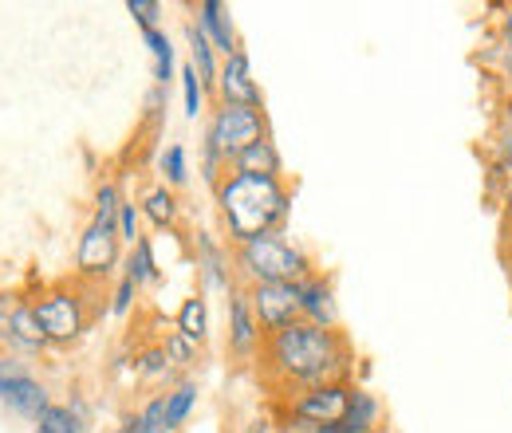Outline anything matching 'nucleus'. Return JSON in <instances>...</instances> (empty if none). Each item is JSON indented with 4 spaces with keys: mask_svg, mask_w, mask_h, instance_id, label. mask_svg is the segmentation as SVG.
<instances>
[{
    "mask_svg": "<svg viewBox=\"0 0 512 433\" xmlns=\"http://www.w3.org/2000/svg\"><path fill=\"white\" fill-rule=\"evenodd\" d=\"M190 48H193V71L201 75V83H217V63H213V44H209V36L197 28V24H190Z\"/></svg>",
    "mask_w": 512,
    "mask_h": 433,
    "instance_id": "nucleus-18",
    "label": "nucleus"
},
{
    "mask_svg": "<svg viewBox=\"0 0 512 433\" xmlns=\"http://www.w3.org/2000/svg\"><path fill=\"white\" fill-rule=\"evenodd\" d=\"M142 426H146V433H170L166 430V398H154L142 410Z\"/></svg>",
    "mask_w": 512,
    "mask_h": 433,
    "instance_id": "nucleus-28",
    "label": "nucleus"
},
{
    "mask_svg": "<svg viewBox=\"0 0 512 433\" xmlns=\"http://www.w3.org/2000/svg\"><path fill=\"white\" fill-rule=\"evenodd\" d=\"M205 142H213L221 158H237L253 142H264V115H260V107H233V103H225L217 111L213 126H209Z\"/></svg>",
    "mask_w": 512,
    "mask_h": 433,
    "instance_id": "nucleus-4",
    "label": "nucleus"
},
{
    "mask_svg": "<svg viewBox=\"0 0 512 433\" xmlns=\"http://www.w3.org/2000/svg\"><path fill=\"white\" fill-rule=\"evenodd\" d=\"M178 331L190 339V343H205V331H209V315H205V300L190 296L182 311H178Z\"/></svg>",
    "mask_w": 512,
    "mask_h": 433,
    "instance_id": "nucleus-17",
    "label": "nucleus"
},
{
    "mask_svg": "<svg viewBox=\"0 0 512 433\" xmlns=\"http://www.w3.org/2000/svg\"><path fill=\"white\" fill-rule=\"evenodd\" d=\"M509 205H512V193H509Z\"/></svg>",
    "mask_w": 512,
    "mask_h": 433,
    "instance_id": "nucleus-37",
    "label": "nucleus"
},
{
    "mask_svg": "<svg viewBox=\"0 0 512 433\" xmlns=\"http://www.w3.org/2000/svg\"><path fill=\"white\" fill-rule=\"evenodd\" d=\"M197 248H201V260H205V276H209V284L225 288V284H229V272H225V260H221L217 245H213V241L201 233V237H197Z\"/></svg>",
    "mask_w": 512,
    "mask_h": 433,
    "instance_id": "nucleus-22",
    "label": "nucleus"
},
{
    "mask_svg": "<svg viewBox=\"0 0 512 433\" xmlns=\"http://www.w3.org/2000/svg\"><path fill=\"white\" fill-rule=\"evenodd\" d=\"M32 311H36L48 343H71L83 331V311H79V300L71 292H52V296H44Z\"/></svg>",
    "mask_w": 512,
    "mask_h": 433,
    "instance_id": "nucleus-8",
    "label": "nucleus"
},
{
    "mask_svg": "<svg viewBox=\"0 0 512 433\" xmlns=\"http://www.w3.org/2000/svg\"><path fill=\"white\" fill-rule=\"evenodd\" d=\"M193 347H197V343H190L182 331H174V335L166 339V347H162V351H166V359H170V363H190Z\"/></svg>",
    "mask_w": 512,
    "mask_h": 433,
    "instance_id": "nucleus-27",
    "label": "nucleus"
},
{
    "mask_svg": "<svg viewBox=\"0 0 512 433\" xmlns=\"http://www.w3.org/2000/svg\"><path fill=\"white\" fill-rule=\"evenodd\" d=\"M193 398H197V390H193L190 382L178 386L174 394H166V430H178L186 422V414L193 410Z\"/></svg>",
    "mask_w": 512,
    "mask_h": 433,
    "instance_id": "nucleus-21",
    "label": "nucleus"
},
{
    "mask_svg": "<svg viewBox=\"0 0 512 433\" xmlns=\"http://www.w3.org/2000/svg\"><path fill=\"white\" fill-rule=\"evenodd\" d=\"M256 343H260V323L253 315V300L245 292H237L229 304V347L237 355H253Z\"/></svg>",
    "mask_w": 512,
    "mask_h": 433,
    "instance_id": "nucleus-11",
    "label": "nucleus"
},
{
    "mask_svg": "<svg viewBox=\"0 0 512 433\" xmlns=\"http://www.w3.org/2000/svg\"><path fill=\"white\" fill-rule=\"evenodd\" d=\"M20 374H24V371H20L16 363H0V394H4V390H8V386L20 378Z\"/></svg>",
    "mask_w": 512,
    "mask_h": 433,
    "instance_id": "nucleus-33",
    "label": "nucleus"
},
{
    "mask_svg": "<svg viewBox=\"0 0 512 433\" xmlns=\"http://www.w3.org/2000/svg\"><path fill=\"white\" fill-rule=\"evenodd\" d=\"M182 91H186V115L197 119V111H201V79H197V71L190 67H182Z\"/></svg>",
    "mask_w": 512,
    "mask_h": 433,
    "instance_id": "nucleus-25",
    "label": "nucleus"
},
{
    "mask_svg": "<svg viewBox=\"0 0 512 433\" xmlns=\"http://www.w3.org/2000/svg\"><path fill=\"white\" fill-rule=\"evenodd\" d=\"M253 300V315L256 323L272 335L288 323H300L304 319V308H300V284H256L249 292Z\"/></svg>",
    "mask_w": 512,
    "mask_h": 433,
    "instance_id": "nucleus-6",
    "label": "nucleus"
},
{
    "mask_svg": "<svg viewBox=\"0 0 512 433\" xmlns=\"http://www.w3.org/2000/svg\"><path fill=\"white\" fill-rule=\"evenodd\" d=\"M233 166H237V174L276 178V174H280V154H276V146L264 138V142H253L249 150H241V154L233 158Z\"/></svg>",
    "mask_w": 512,
    "mask_h": 433,
    "instance_id": "nucleus-15",
    "label": "nucleus"
},
{
    "mask_svg": "<svg viewBox=\"0 0 512 433\" xmlns=\"http://www.w3.org/2000/svg\"><path fill=\"white\" fill-rule=\"evenodd\" d=\"M505 40H509V48H512V12L505 16Z\"/></svg>",
    "mask_w": 512,
    "mask_h": 433,
    "instance_id": "nucleus-36",
    "label": "nucleus"
},
{
    "mask_svg": "<svg viewBox=\"0 0 512 433\" xmlns=\"http://www.w3.org/2000/svg\"><path fill=\"white\" fill-rule=\"evenodd\" d=\"M300 308L308 323L331 327L335 323V304H331V288L323 280H300Z\"/></svg>",
    "mask_w": 512,
    "mask_h": 433,
    "instance_id": "nucleus-14",
    "label": "nucleus"
},
{
    "mask_svg": "<svg viewBox=\"0 0 512 433\" xmlns=\"http://www.w3.org/2000/svg\"><path fill=\"white\" fill-rule=\"evenodd\" d=\"M501 174L512 182V134L505 138V146H501Z\"/></svg>",
    "mask_w": 512,
    "mask_h": 433,
    "instance_id": "nucleus-34",
    "label": "nucleus"
},
{
    "mask_svg": "<svg viewBox=\"0 0 512 433\" xmlns=\"http://www.w3.org/2000/svg\"><path fill=\"white\" fill-rule=\"evenodd\" d=\"M134 288H138V284H134L130 276H123V284H119V296H115V311H119V315L130 308V296H134Z\"/></svg>",
    "mask_w": 512,
    "mask_h": 433,
    "instance_id": "nucleus-32",
    "label": "nucleus"
},
{
    "mask_svg": "<svg viewBox=\"0 0 512 433\" xmlns=\"http://www.w3.org/2000/svg\"><path fill=\"white\" fill-rule=\"evenodd\" d=\"M237 268L245 280L256 284H300L308 272V260L300 248H292L284 237H256L237 248Z\"/></svg>",
    "mask_w": 512,
    "mask_h": 433,
    "instance_id": "nucleus-3",
    "label": "nucleus"
},
{
    "mask_svg": "<svg viewBox=\"0 0 512 433\" xmlns=\"http://www.w3.org/2000/svg\"><path fill=\"white\" fill-rule=\"evenodd\" d=\"M79 272L87 276H107L119 260V225L111 221H91L87 233L79 237Z\"/></svg>",
    "mask_w": 512,
    "mask_h": 433,
    "instance_id": "nucleus-7",
    "label": "nucleus"
},
{
    "mask_svg": "<svg viewBox=\"0 0 512 433\" xmlns=\"http://www.w3.org/2000/svg\"><path fill=\"white\" fill-rule=\"evenodd\" d=\"M4 335H8L16 347H24V351H40V347L48 343V335H44V327H40V319H36V311L32 308L8 311V319H4Z\"/></svg>",
    "mask_w": 512,
    "mask_h": 433,
    "instance_id": "nucleus-13",
    "label": "nucleus"
},
{
    "mask_svg": "<svg viewBox=\"0 0 512 433\" xmlns=\"http://www.w3.org/2000/svg\"><path fill=\"white\" fill-rule=\"evenodd\" d=\"M142 213H146L158 229H166V225H174V217H178V201H174L170 189H150L146 201H142Z\"/></svg>",
    "mask_w": 512,
    "mask_h": 433,
    "instance_id": "nucleus-19",
    "label": "nucleus"
},
{
    "mask_svg": "<svg viewBox=\"0 0 512 433\" xmlns=\"http://www.w3.org/2000/svg\"><path fill=\"white\" fill-rule=\"evenodd\" d=\"M142 363H146V374H162L170 359H166V351L158 347V351H146V355H142Z\"/></svg>",
    "mask_w": 512,
    "mask_h": 433,
    "instance_id": "nucleus-31",
    "label": "nucleus"
},
{
    "mask_svg": "<svg viewBox=\"0 0 512 433\" xmlns=\"http://www.w3.org/2000/svg\"><path fill=\"white\" fill-rule=\"evenodd\" d=\"M127 276L134 284H146V280H154L158 276V268H154V256H150V241H134V256H130V268Z\"/></svg>",
    "mask_w": 512,
    "mask_h": 433,
    "instance_id": "nucleus-23",
    "label": "nucleus"
},
{
    "mask_svg": "<svg viewBox=\"0 0 512 433\" xmlns=\"http://www.w3.org/2000/svg\"><path fill=\"white\" fill-rule=\"evenodd\" d=\"M119 237H127V241H138V209L123 201V209H119Z\"/></svg>",
    "mask_w": 512,
    "mask_h": 433,
    "instance_id": "nucleus-30",
    "label": "nucleus"
},
{
    "mask_svg": "<svg viewBox=\"0 0 512 433\" xmlns=\"http://www.w3.org/2000/svg\"><path fill=\"white\" fill-rule=\"evenodd\" d=\"M217 91L233 107H260V87L253 83V71H249V56L245 52H233L225 60L221 75H217Z\"/></svg>",
    "mask_w": 512,
    "mask_h": 433,
    "instance_id": "nucleus-9",
    "label": "nucleus"
},
{
    "mask_svg": "<svg viewBox=\"0 0 512 433\" xmlns=\"http://www.w3.org/2000/svg\"><path fill=\"white\" fill-rule=\"evenodd\" d=\"M0 398H4L16 414H24V418H40V414L48 410V394H44V386H40L36 378H28V374H20Z\"/></svg>",
    "mask_w": 512,
    "mask_h": 433,
    "instance_id": "nucleus-12",
    "label": "nucleus"
},
{
    "mask_svg": "<svg viewBox=\"0 0 512 433\" xmlns=\"http://www.w3.org/2000/svg\"><path fill=\"white\" fill-rule=\"evenodd\" d=\"M268 367L280 374L284 382H296V386H327V382H339L343 363H347V351H343V339L320 327V323H288L280 331L268 335Z\"/></svg>",
    "mask_w": 512,
    "mask_h": 433,
    "instance_id": "nucleus-1",
    "label": "nucleus"
},
{
    "mask_svg": "<svg viewBox=\"0 0 512 433\" xmlns=\"http://www.w3.org/2000/svg\"><path fill=\"white\" fill-rule=\"evenodd\" d=\"M36 422H40V426H36L40 433H79L75 414H71V410H64V406H48V410H44Z\"/></svg>",
    "mask_w": 512,
    "mask_h": 433,
    "instance_id": "nucleus-24",
    "label": "nucleus"
},
{
    "mask_svg": "<svg viewBox=\"0 0 512 433\" xmlns=\"http://www.w3.org/2000/svg\"><path fill=\"white\" fill-rule=\"evenodd\" d=\"M375 418H379V402L367 390H355L351 410L343 414V422L335 426V433H371L375 430Z\"/></svg>",
    "mask_w": 512,
    "mask_h": 433,
    "instance_id": "nucleus-16",
    "label": "nucleus"
},
{
    "mask_svg": "<svg viewBox=\"0 0 512 433\" xmlns=\"http://www.w3.org/2000/svg\"><path fill=\"white\" fill-rule=\"evenodd\" d=\"M351 398H355V386H347V382L312 386L308 394H300L292 402V422L316 426V430H335L343 422V414L351 410Z\"/></svg>",
    "mask_w": 512,
    "mask_h": 433,
    "instance_id": "nucleus-5",
    "label": "nucleus"
},
{
    "mask_svg": "<svg viewBox=\"0 0 512 433\" xmlns=\"http://www.w3.org/2000/svg\"><path fill=\"white\" fill-rule=\"evenodd\" d=\"M146 44H150V52H154V79H158V83H170V75H174V48H170L166 32L150 28V32H146Z\"/></svg>",
    "mask_w": 512,
    "mask_h": 433,
    "instance_id": "nucleus-20",
    "label": "nucleus"
},
{
    "mask_svg": "<svg viewBox=\"0 0 512 433\" xmlns=\"http://www.w3.org/2000/svg\"><path fill=\"white\" fill-rule=\"evenodd\" d=\"M162 170H166V178H170L174 186H182V182H186V150H182V146H170L166 158H162Z\"/></svg>",
    "mask_w": 512,
    "mask_h": 433,
    "instance_id": "nucleus-26",
    "label": "nucleus"
},
{
    "mask_svg": "<svg viewBox=\"0 0 512 433\" xmlns=\"http://www.w3.org/2000/svg\"><path fill=\"white\" fill-rule=\"evenodd\" d=\"M123 433H146V426H142V418H134V422H127V430Z\"/></svg>",
    "mask_w": 512,
    "mask_h": 433,
    "instance_id": "nucleus-35",
    "label": "nucleus"
},
{
    "mask_svg": "<svg viewBox=\"0 0 512 433\" xmlns=\"http://www.w3.org/2000/svg\"><path fill=\"white\" fill-rule=\"evenodd\" d=\"M221 217L229 225V237L237 245H249L256 237H272L276 225L288 217V189L280 178H253V174H229L217 186Z\"/></svg>",
    "mask_w": 512,
    "mask_h": 433,
    "instance_id": "nucleus-2",
    "label": "nucleus"
},
{
    "mask_svg": "<svg viewBox=\"0 0 512 433\" xmlns=\"http://www.w3.org/2000/svg\"><path fill=\"white\" fill-rule=\"evenodd\" d=\"M197 28L209 36L213 48L225 52V60H229L233 52H241V48H237V32H233V20H229V8H225L221 0H201V4H197Z\"/></svg>",
    "mask_w": 512,
    "mask_h": 433,
    "instance_id": "nucleus-10",
    "label": "nucleus"
},
{
    "mask_svg": "<svg viewBox=\"0 0 512 433\" xmlns=\"http://www.w3.org/2000/svg\"><path fill=\"white\" fill-rule=\"evenodd\" d=\"M127 12H130V16H134V20H138V24H142V32H150L162 8H158L154 0H127Z\"/></svg>",
    "mask_w": 512,
    "mask_h": 433,
    "instance_id": "nucleus-29",
    "label": "nucleus"
}]
</instances>
